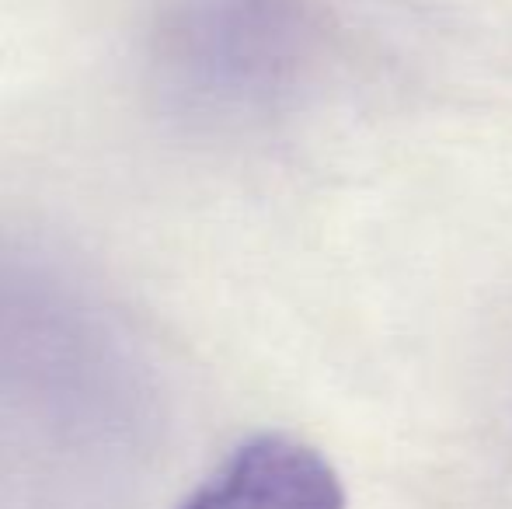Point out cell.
I'll use <instances>...</instances> for the list:
<instances>
[{
  "instance_id": "7a4b0ae2",
  "label": "cell",
  "mask_w": 512,
  "mask_h": 509,
  "mask_svg": "<svg viewBox=\"0 0 512 509\" xmlns=\"http://www.w3.org/2000/svg\"><path fill=\"white\" fill-rule=\"evenodd\" d=\"M178 509H345V489L314 447L265 433L241 443Z\"/></svg>"
},
{
  "instance_id": "6da1fadb",
  "label": "cell",
  "mask_w": 512,
  "mask_h": 509,
  "mask_svg": "<svg viewBox=\"0 0 512 509\" xmlns=\"http://www.w3.org/2000/svg\"><path fill=\"white\" fill-rule=\"evenodd\" d=\"M209 91L237 105H276L310 77L328 42L324 0H199Z\"/></svg>"
}]
</instances>
